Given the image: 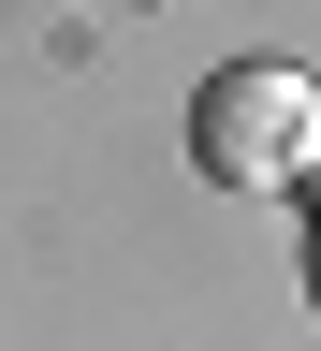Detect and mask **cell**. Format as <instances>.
<instances>
[{
    "label": "cell",
    "mask_w": 321,
    "mask_h": 351,
    "mask_svg": "<svg viewBox=\"0 0 321 351\" xmlns=\"http://www.w3.org/2000/svg\"><path fill=\"white\" fill-rule=\"evenodd\" d=\"M307 307H321V234H307Z\"/></svg>",
    "instance_id": "2"
},
{
    "label": "cell",
    "mask_w": 321,
    "mask_h": 351,
    "mask_svg": "<svg viewBox=\"0 0 321 351\" xmlns=\"http://www.w3.org/2000/svg\"><path fill=\"white\" fill-rule=\"evenodd\" d=\"M307 147H321V73L307 59H219L190 88V161L219 191H307Z\"/></svg>",
    "instance_id": "1"
},
{
    "label": "cell",
    "mask_w": 321,
    "mask_h": 351,
    "mask_svg": "<svg viewBox=\"0 0 321 351\" xmlns=\"http://www.w3.org/2000/svg\"><path fill=\"white\" fill-rule=\"evenodd\" d=\"M307 205H321V147H307Z\"/></svg>",
    "instance_id": "3"
}]
</instances>
